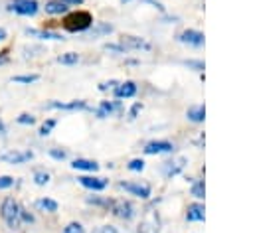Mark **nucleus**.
<instances>
[{"label":"nucleus","mask_w":253,"mask_h":233,"mask_svg":"<svg viewBox=\"0 0 253 233\" xmlns=\"http://www.w3.org/2000/svg\"><path fill=\"white\" fill-rule=\"evenodd\" d=\"M91 24H93V16L89 12H85V10L71 12L63 20V28L67 32H85V30L91 28Z\"/></svg>","instance_id":"obj_1"},{"label":"nucleus","mask_w":253,"mask_h":233,"mask_svg":"<svg viewBox=\"0 0 253 233\" xmlns=\"http://www.w3.org/2000/svg\"><path fill=\"white\" fill-rule=\"evenodd\" d=\"M0 215L2 219L6 221V225L10 229H20L22 225V219H20V205L14 197H6L0 205Z\"/></svg>","instance_id":"obj_2"},{"label":"nucleus","mask_w":253,"mask_h":233,"mask_svg":"<svg viewBox=\"0 0 253 233\" xmlns=\"http://www.w3.org/2000/svg\"><path fill=\"white\" fill-rule=\"evenodd\" d=\"M136 233H160V217L158 211L154 209H146L142 213V219L136 227Z\"/></svg>","instance_id":"obj_3"},{"label":"nucleus","mask_w":253,"mask_h":233,"mask_svg":"<svg viewBox=\"0 0 253 233\" xmlns=\"http://www.w3.org/2000/svg\"><path fill=\"white\" fill-rule=\"evenodd\" d=\"M109 205H111L113 215H115V217H119V219L128 221V219H132V217L136 215L134 205H132L130 201H126V199H117V201H111Z\"/></svg>","instance_id":"obj_4"},{"label":"nucleus","mask_w":253,"mask_h":233,"mask_svg":"<svg viewBox=\"0 0 253 233\" xmlns=\"http://www.w3.org/2000/svg\"><path fill=\"white\" fill-rule=\"evenodd\" d=\"M8 10L16 12L18 16H36L40 6L36 0H12L8 4Z\"/></svg>","instance_id":"obj_5"},{"label":"nucleus","mask_w":253,"mask_h":233,"mask_svg":"<svg viewBox=\"0 0 253 233\" xmlns=\"http://www.w3.org/2000/svg\"><path fill=\"white\" fill-rule=\"evenodd\" d=\"M32 158H34L32 150H10V152H4L0 156V160H4L8 164H24V162H28Z\"/></svg>","instance_id":"obj_6"},{"label":"nucleus","mask_w":253,"mask_h":233,"mask_svg":"<svg viewBox=\"0 0 253 233\" xmlns=\"http://www.w3.org/2000/svg\"><path fill=\"white\" fill-rule=\"evenodd\" d=\"M119 188H123L125 192H128V194H132V195H136V197H142V199L150 197V186H146V184H138V182H121Z\"/></svg>","instance_id":"obj_7"},{"label":"nucleus","mask_w":253,"mask_h":233,"mask_svg":"<svg viewBox=\"0 0 253 233\" xmlns=\"http://www.w3.org/2000/svg\"><path fill=\"white\" fill-rule=\"evenodd\" d=\"M77 182L83 186V188H89L93 192H101L109 186V180L107 178H99V176H79Z\"/></svg>","instance_id":"obj_8"},{"label":"nucleus","mask_w":253,"mask_h":233,"mask_svg":"<svg viewBox=\"0 0 253 233\" xmlns=\"http://www.w3.org/2000/svg\"><path fill=\"white\" fill-rule=\"evenodd\" d=\"M184 166H186V158H182V156L174 158V160H168V162L162 164V174L166 178H174L176 174H180L184 170Z\"/></svg>","instance_id":"obj_9"},{"label":"nucleus","mask_w":253,"mask_h":233,"mask_svg":"<svg viewBox=\"0 0 253 233\" xmlns=\"http://www.w3.org/2000/svg\"><path fill=\"white\" fill-rule=\"evenodd\" d=\"M178 39L182 43H188V45H202L204 43V34L198 32V30H184L178 36Z\"/></svg>","instance_id":"obj_10"},{"label":"nucleus","mask_w":253,"mask_h":233,"mask_svg":"<svg viewBox=\"0 0 253 233\" xmlns=\"http://www.w3.org/2000/svg\"><path fill=\"white\" fill-rule=\"evenodd\" d=\"M172 150H174V144L168 140H154L144 146L146 154H162V152H172Z\"/></svg>","instance_id":"obj_11"},{"label":"nucleus","mask_w":253,"mask_h":233,"mask_svg":"<svg viewBox=\"0 0 253 233\" xmlns=\"http://www.w3.org/2000/svg\"><path fill=\"white\" fill-rule=\"evenodd\" d=\"M115 95H117L119 99H130V97L136 95V85H134L132 81L119 83V85L115 87Z\"/></svg>","instance_id":"obj_12"},{"label":"nucleus","mask_w":253,"mask_h":233,"mask_svg":"<svg viewBox=\"0 0 253 233\" xmlns=\"http://www.w3.org/2000/svg\"><path fill=\"white\" fill-rule=\"evenodd\" d=\"M121 45L125 49H150V43H146L144 39L134 38V36H125L123 41H121Z\"/></svg>","instance_id":"obj_13"},{"label":"nucleus","mask_w":253,"mask_h":233,"mask_svg":"<svg viewBox=\"0 0 253 233\" xmlns=\"http://www.w3.org/2000/svg\"><path fill=\"white\" fill-rule=\"evenodd\" d=\"M117 111H121V103L119 101H101V105L97 109V116L105 118V116H109V115H113Z\"/></svg>","instance_id":"obj_14"},{"label":"nucleus","mask_w":253,"mask_h":233,"mask_svg":"<svg viewBox=\"0 0 253 233\" xmlns=\"http://www.w3.org/2000/svg\"><path fill=\"white\" fill-rule=\"evenodd\" d=\"M71 168L75 170H83V172H97L99 170V164L95 160H87V158H75L71 162Z\"/></svg>","instance_id":"obj_15"},{"label":"nucleus","mask_w":253,"mask_h":233,"mask_svg":"<svg viewBox=\"0 0 253 233\" xmlns=\"http://www.w3.org/2000/svg\"><path fill=\"white\" fill-rule=\"evenodd\" d=\"M47 109H61V111H77V109H87L85 101H71V103H59L53 101L47 105Z\"/></svg>","instance_id":"obj_16"},{"label":"nucleus","mask_w":253,"mask_h":233,"mask_svg":"<svg viewBox=\"0 0 253 233\" xmlns=\"http://www.w3.org/2000/svg\"><path fill=\"white\" fill-rule=\"evenodd\" d=\"M43 10L49 16H57V14H65L67 12V4H63L61 0H47L45 6H43Z\"/></svg>","instance_id":"obj_17"},{"label":"nucleus","mask_w":253,"mask_h":233,"mask_svg":"<svg viewBox=\"0 0 253 233\" xmlns=\"http://www.w3.org/2000/svg\"><path fill=\"white\" fill-rule=\"evenodd\" d=\"M204 205L202 203H192L188 205V211H186V219L188 221H202L204 219Z\"/></svg>","instance_id":"obj_18"},{"label":"nucleus","mask_w":253,"mask_h":233,"mask_svg":"<svg viewBox=\"0 0 253 233\" xmlns=\"http://www.w3.org/2000/svg\"><path fill=\"white\" fill-rule=\"evenodd\" d=\"M188 120H192V122H204V118H206V109L202 107V105H198V107H192V109H188Z\"/></svg>","instance_id":"obj_19"},{"label":"nucleus","mask_w":253,"mask_h":233,"mask_svg":"<svg viewBox=\"0 0 253 233\" xmlns=\"http://www.w3.org/2000/svg\"><path fill=\"white\" fill-rule=\"evenodd\" d=\"M36 205L42 209V211H47V213H55L57 211V201L55 199H49V197H40L38 201H36Z\"/></svg>","instance_id":"obj_20"},{"label":"nucleus","mask_w":253,"mask_h":233,"mask_svg":"<svg viewBox=\"0 0 253 233\" xmlns=\"http://www.w3.org/2000/svg\"><path fill=\"white\" fill-rule=\"evenodd\" d=\"M26 34L28 36H36L40 39H63L59 34H55V32H43V30H30V28H26Z\"/></svg>","instance_id":"obj_21"},{"label":"nucleus","mask_w":253,"mask_h":233,"mask_svg":"<svg viewBox=\"0 0 253 233\" xmlns=\"http://www.w3.org/2000/svg\"><path fill=\"white\" fill-rule=\"evenodd\" d=\"M57 61H59L61 65H73V63L79 61V55H77L75 51H67V53H61V55L57 57Z\"/></svg>","instance_id":"obj_22"},{"label":"nucleus","mask_w":253,"mask_h":233,"mask_svg":"<svg viewBox=\"0 0 253 233\" xmlns=\"http://www.w3.org/2000/svg\"><path fill=\"white\" fill-rule=\"evenodd\" d=\"M38 79H40V75H36V73H32V75H14V77H12L14 83H26V85L36 83Z\"/></svg>","instance_id":"obj_23"},{"label":"nucleus","mask_w":253,"mask_h":233,"mask_svg":"<svg viewBox=\"0 0 253 233\" xmlns=\"http://www.w3.org/2000/svg\"><path fill=\"white\" fill-rule=\"evenodd\" d=\"M47 182H49V174L47 172H43V170L34 172V184L36 186H45Z\"/></svg>","instance_id":"obj_24"},{"label":"nucleus","mask_w":253,"mask_h":233,"mask_svg":"<svg viewBox=\"0 0 253 233\" xmlns=\"http://www.w3.org/2000/svg\"><path fill=\"white\" fill-rule=\"evenodd\" d=\"M57 122H55V118H47V120H43V124L40 126V136H47L51 130H53V126H55Z\"/></svg>","instance_id":"obj_25"},{"label":"nucleus","mask_w":253,"mask_h":233,"mask_svg":"<svg viewBox=\"0 0 253 233\" xmlns=\"http://www.w3.org/2000/svg\"><path fill=\"white\" fill-rule=\"evenodd\" d=\"M204 194H206L204 182H202V180L194 182V184H192V195H194V197H198V199H202V197H204Z\"/></svg>","instance_id":"obj_26"},{"label":"nucleus","mask_w":253,"mask_h":233,"mask_svg":"<svg viewBox=\"0 0 253 233\" xmlns=\"http://www.w3.org/2000/svg\"><path fill=\"white\" fill-rule=\"evenodd\" d=\"M61 233H85V227H83L81 223H77V221H71V223H67V225L63 227Z\"/></svg>","instance_id":"obj_27"},{"label":"nucleus","mask_w":253,"mask_h":233,"mask_svg":"<svg viewBox=\"0 0 253 233\" xmlns=\"http://www.w3.org/2000/svg\"><path fill=\"white\" fill-rule=\"evenodd\" d=\"M111 32H113V26H109V24H97L91 30V36H103V34H111Z\"/></svg>","instance_id":"obj_28"},{"label":"nucleus","mask_w":253,"mask_h":233,"mask_svg":"<svg viewBox=\"0 0 253 233\" xmlns=\"http://www.w3.org/2000/svg\"><path fill=\"white\" fill-rule=\"evenodd\" d=\"M130 172H142V168H144V160H140V158H134V160H130L128 162V166H126Z\"/></svg>","instance_id":"obj_29"},{"label":"nucleus","mask_w":253,"mask_h":233,"mask_svg":"<svg viewBox=\"0 0 253 233\" xmlns=\"http://www.w3.org/2000/svg\"><path fill=\"white\" fill-rule=\"evenodd\" d=\"M16 122H20V124H34L36 118H34L32 115H28V113H22V115L16 118Z\"/></svg>","instance_id":"obj_30"},{"label":"nucleus","mask_w":253,"mask_h":233,"mask_svg":"<svg viewBox=\"0 0 253 233\" xmlns=\"http://www.w3.org/2000/svg\"><path fill=\"white\" fill-rule=\"evenodd\" d=\"M14 186V178L12 176H0V190H8Z\"/></svg>","instance_id":"obj_31"},{"label":"nucleus","mask_w":253,"mask_h":233,"mask_svg":"<svg viewBox=\"0 0 253 233\" xmlns=\"http://www.w3.org/2000/svg\"><path fill=\"white\" fill-rule=\"evenodd\" d=\"M49 156L53 158V160H65V150H59V148H51L49 150Z\"/></svg>","instance_id":"obj_32"},{"label":"nucleus","mask_w":253,"mask_h":233,"mask_svg":"<svg viewBox=\"0 0 253 233\" xmlns=\"http://www.w3.org/2000/svg\"><path fill=\"white\" fill-rule=\"evenodd\" d=\"M93 233H119V229H117L115 225H101V227H97Z\"/></svg>","instance_id":"obj_33"},{"label":"nucleus","mask_w":253,"mask_h":233,"mask_svg":"<svg viewBox=\"0 0 253 233\" xmlns=\"http://www.w3.org/2000/svg\"><path fill=\"white\" fill-rule=\"evenodd\" d=\"M20 219H22V223H34V215L28 213L24 207H20Z\"/></svg>","instance_id":"obj_34"},{"label":"nucleus","mask_w":253,"mask_h":233,"mask_svg":"<svg viewBox=\"0 0 253 233\" xmlns=\"http://www.w3.org/2000/svg\"><path fill=\"white\" fill-rule=\"evenodd\" d=\"M105 49H107V51H117V53H125V51H126L121 43H107Z\"/></svg>","instance_id":"obj_35"},{"label":"nucleus","mask_w":253,"mask_h":233,"mask_svg":"<svg viewBox=\"0 0 253 233\" xmlns=\"http://www.w3.org/2000/svg\"><path fill=\"white\" fill-rule=\"evenodd\" d=\"M117 85H119L117 81H107V83H101V87H99V89H101V91H107V89H115Z\"/></svg>","instance_id":"obj_36"},{"label":"nucleus","mask_w":253,"mask_h":233,"mask_svg":"<svg viewBox=\"0 0 253 233\" xmlns=\"http://www.w3.org/2000/svg\"><path fill=\"white\" fill-rule=\"evenodd\" d=\"M140 109H142V105H140V103H134V105H132V109H130V113H128V115H130V118H134V116H136V113H138Z\"/></svg>","instance_id":"obj_37"},{"label":"nucleus","mask_w":253,"mask_h":233,"mask_svg":"<svg viewBox=\"0 0 253 233\" xmlns=\"http://www.w3.org/2000/svg\"><path fill=\"white\" fill-rule=\"evenodd\" d=\"M8 59H10V57H8V51H6V49H4V51H0V65L8 63Z\"/></svg>","instance_id":"obj_38"},{"label":"nucleus","mask_w":253,"mask_h":233,"mask_svg":"<svg viewBox=\"0 0 253 233\" xmlns=\"http://www.w3.org/2000/svg\"><path fill=\"white\" fill-rule=\"evenodd\" d=\"M63 4H67V6H77V4H81L83 0H61Z\"/></svg>","instance_id":"obj_39"},{"label":"nucleus","mask_w":253,"mask_h":233,"mask_svg":"<svg viewBox=\"0 0 253 233\" xmlns=\"http://www.w3.org/2000/svg\"><path fill=\"white\" fill-rule=\"evenodd\" d=\"M4 39H6V30L0 28V41H4Z\"/></svg>","instance_id":"obj_40"},{"label":"nucleus","mask_w":253,"mask_h":233,"mask_svg":"<svg viewBox=\"0 0 253 233\" xmlns=\"http://www.w3.org/2000/svg\"><path fill=\"white\" fill-rule=\"evenodd\" d=\"M6 132V124L2 122V118H0V134H4Z\"/></svg>","instance_id":"obj_41"},{"label":"nucleus","mask_w":253,"mask_h":233,"mask_svg":"<svg viewBox=\"0 0 253 233\" xmlns=\"http://www.w3.org/2000/svg\"><path fill=\"white\" fill-rule=\"evenodd\" d=\"M121 2H128V0H121Z\"/></svg>","instance_id":"obj_42"}]
</instances>
